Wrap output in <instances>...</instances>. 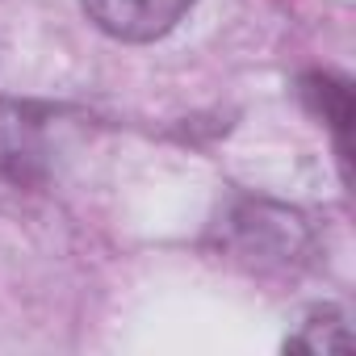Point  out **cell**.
Masks as SVG:
<instances>
[{
	"label": "cell",
	"instance_id": "1",
	"mask_svg": "<svg viewBox=\"0 0 356 356\" xmlns=\"http://www.w3.org/2000/svg\"><path fill=\"white\" fill-rule=\"evenodd\" d=\"M47 109L0 97V176L13 185H34L47 176Z\"/></svg>",
	"mask_w": 356,
	"mask_h": 356
},
{
	"label": "cell",
	"instance_id": "2",
	"mask_svg": "<svg viewBox=\"0 0 356 356\" xmlns=\"http://www.w3.org/2000/svg\"><path fill=\"white\" fill-rule=\"evenodd\" d=\"M88 22L118 42H155L185 22L197 0H80Z\"/></svg>",
	"mask_w": 356,
	"mask_h": 356
},
{
	"label": "cell",
	"instance_id": "3",
	"mask_svg": "<svg viewBox=\"0 0 356 356\" xmlns=\"http://www.w3.org/2000/svg\"><path fill=\"white\" fill-rule=\"evenodd\" d=\"M285 348H302V352H348V348H352V335H348L343 314H335V310H314V314L302 323V331H298Z\"/></svg>",
	"mask_w": 356,
	"mask_h": 356
}]
</instances>
